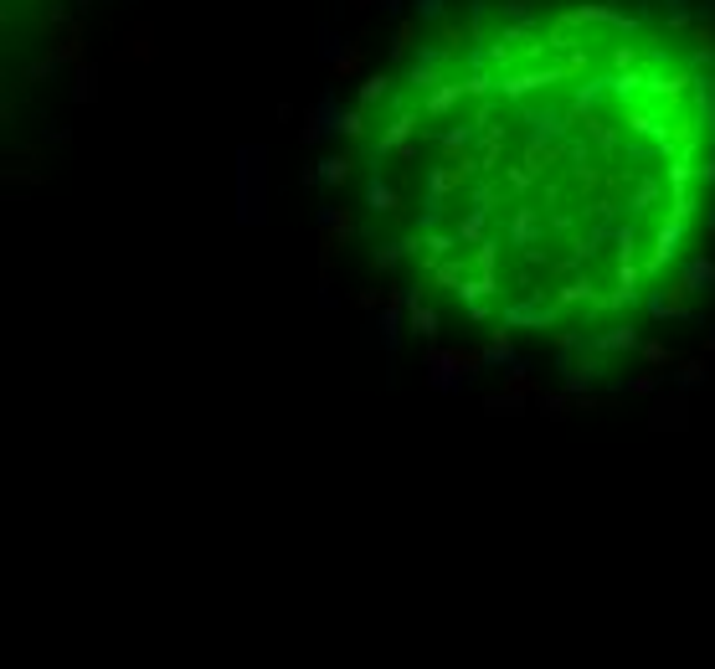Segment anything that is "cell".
<instances>
[{
  "instance_id": "1",
  "label": "cell",
  "mask_w": 715,
  "mask_h": 669,
  "mask_svg": "<svg viewBox=\"0 0 715 669\" xmlns=\"http://www.w3.org/2000/svg\"><path fill=\"white\" fill-rule=\"evenodd\" d=\"M376 196L453 299L628 330L715 211V16L700 0H505L386 88Z\"/></svg>"
}]
</instances>
